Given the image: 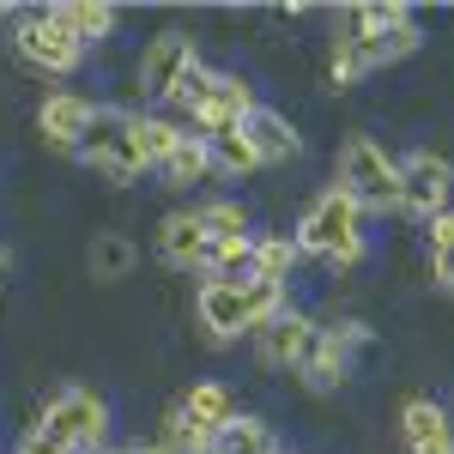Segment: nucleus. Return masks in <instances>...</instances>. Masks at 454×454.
<instances>
[{
    "label": "nucleus",
    "mask_w": 454,
    "mask_h": 454,
    "mask_svg": "<svg viewBox=\"0 0 454 454\" xmlns=\"http://www.w3.org/2000/svg\"><path fill=\"white\" fill-rule=\"evenodd\" d=\"M430 248H436V254L454 248V212H436V218H430Z\"/></svg>",
    "instance_id": "nucleus-27"
},
{
    "label": "nucleus",
    "mask_w": 454,
    "mask_h": 454,
    "mask_svg": "<svg viewBox=\"0 0 454 454\" xmlns=\"http://www.w3.org/2000/svg\"><path fill=\"white\" fill-rule=\"evenodd\" d=\"M200 224H207L212 243H224V237H248V212L237 207V200H212V207H200Z\"/></svg>",
    "instance_id": "nucleus-26"
},
{
    "label": "nucleus",
    "mask_w": 454,
    "mask_h": 454,
    "mask_svg": "<svg viewBox=\"0 0 454 454\" xmlns=\"http://www.w3.org/2000/svg\"><path fill=\"white\" fill-rule=\"evenodd\" d=\"M164 170V188H194L200 176H212V152H207V140L200 134H182V145H176L170 158L158 164Z\"/></svg>",
    "instance_id": "nucleus-19"
},
{
    "label": "nucleus",
    "mask_w": 454,
    "mask_h": 454,
    "mask_svg": "<svg viewBox=\"0 0 454 454\" xmlns=\"http://www.w3.org/2000/svg\"><path fill=\"white\" fill-rule=\"evenodd\" d=\"M207 152H212V170H224V176H248V170H261V158H254V145L243 140V128H231V134H212Z\"/></svg>",
    "instance_id": "nucleus-24"
},
{
    "label": "nucleus",
    "mask_w": 454,
    "mask_h": 454,
    "mask_svg": "<svg viewBox=\"0 0 454 454\" xmlns=\"http://www.w3.org/2000/svg\"><path fill=\"white\" fill-rule=\"evenodd\" d=\"M430 273H436V285L454 297V248H442V254H436V267H430Z\"/></svg>",
    "instance_id": "nucleus-28"
},
{
    "label": "nucleus",
    "mask_w": 454,
    "mask_h": 454,
    "mask_svg": "<svg viewBox=\"0 0 454 454\" xmlns=\"http://www.w3.org/2000/svg\"><path fill=\"white\" fill-rule=\"evenodd\" d=\"M36 436H49L55 449H67V454H98L104 436H109V406L91 387H61V394L43 406Z\"/></svg>",
    "instance_id": "nucleus-6"
},
{
    "label": "nucleus",
    "mask_w": 454,
    "mask_h": 454,
    "mask_svg": "<svg viewBox=\"0 0 454 454\" xmlns=\"http://www.w3.org/2000/svg\"><path fill=\"white\" fill-rule=\"evenodd\" d=\"M333 188H340L357 212H394L400 207V158H387L370 134H351V140L340 145Z\"/></svg>",
    "instance_id": "nucleus-5"
},
{
    "label": "nucleus",
    "mask_w": 454,
    "mask_h": 454,
    "mask_svg": "<svg viewBox=\"0 0 454 454\" xmlns=\"http://www.w3.org/2000/svg\"><path fill=\"white\" fill-rule=\"evenodd\" d=\"M98 454H134V449H98Z\"/></svg>",
    "instance_id": "nucleus-31"
},
{
    "label": "nucleus",
    "mask_w": 454,
    "mask_h": 454,
    "mask_svg": "<svg viewBox=\"0 0 454 454\" xmlns=\"http://www.w3.org/2000/svg\"><path fill=\"white\" fill-rule=\"evenodd\" d=\"M194 61H200V55H194V36L158 31L152 43H145V55H140V91L152 98V104H170L176 85H182V73L194 67Z\"/></svg>",
    "instance_id": "nucleus-11"
},
{
    "label": "nucleus",
    "mask_w": 454,
    "mask_h": 454,
    "mask_svg": "<svg viewBox=\"0 0 454 454\" xmlns=\"http://www.w3.org/2000/svg\"><path fill=\"white\" fill-rule=\"evenodd\" d=\"M254 267V237H224L207 248V279H248Z\"/></svg>",
    "instance_id": "nucleus-23"
},
{
    "label": "nucleus",
    "mask_w": 454,
    "mask_h": 454,
    "mask_svg": "<svg viewBox=\"0 0 454 454\" xmlns=\"http://www.w3.org/2000/svg\"><path fill=\"white\" fill-rule=\"evenodd\" d=\"M297 254H321L333 267H357L364 261V212L351 207L340 188H321L309 200V212L297 218Z\"/></svg>",
    "instance_id": "nucleus-3"
},
{
    "label": "nucleus",
    "mask_w": 454,
    "mask_h": 454,
    "mask_svg": "<svg viewBox=\"0 0 454 454\" xmlns=\"http://www.w3.org/2000/svg\"><path fill=\"white\" fill-rule=\"evenodd\" d=\"M370 346V327L364 321H346V327H315V346L309 357L297 364V376L315 387V394H327V387H340L351 376V351Z\"/></svg>",
    "instance_id": "nucleus-9"
},
{
    "label": "nucleus",
    "mask_w": 454,
    "mask_h": 454,
    "mask_svg": "<svg viewBox=\"0 0 454 454\" xmlns=\"http://www.w3.org/2000/svg\"><path fill=\"white\" fill-rule=\"evenodd\" d=\"M6 267H12V254H6V248H0V273H6Z\"/></svg>",
    "instance_id": "nucleus-30"
},
{
    "label": "nucleus",
    "mask_w": 454,
    "mask_h": 454,
    "mask_svg": "<svg viewBox=\"0 0 454 454\" xmlns=\"http://www.w3.org/2000/svg\"><path fill=\"white\" fill-rule=\"evenodd\" d=\"M243 140L254 145V158H261V164H291V158L303 152L297 128L285 121L279 109H267V104H254V115L243 121Z\"/></svg>",
    "instance_id": "nucleus-15"
},
{
    "label": "nucleus",
    "mask_w": 454,
    "mask_h": 454,
    "mask_svg": "<svg viewBox=\"0 0 454 454\" xmlns=\"http://www.w3.org/2000/svg\"><path fill=\"white\" fill-rule=\"evenodd\" d=\"M182 419H188V424H200V430H212V436H218L224 424L237 419V406H231V394H224L218 382H200V387H188V394H182Z\"/></svg>",
    "instance_id": "nucleus-18"
},
{
    "label": "nucleus",
    "mask_w": 454,
    "mask_h": 454,
    "mask_svg": "<svg viewBox=\"0 0 454 454\" xmlns=\"http://www.w3.org/2000/svg\"><path fill=\"white\" fill-rule=\"evenodd\" d=\"M212 454H279V436L261 419H231L212 436Z\"/></svg>",
    "instance_id": "nucleus-20"
},
{
    "label": "nucleus",
    "mask_w": 454,
    "mask_h": 454,
    "mask_svg": "<svg viewBox=\"0 0 454 454\" xmlns=\"http://www.w3.org/2000/svg\"><path fill=\"white\" fill-rule=\"evenodd\" d=\"M73 158L85 170H98L104 182H134V176H145L140 152H134V109H98L91 128H85V140L73 145Z\"/></svg>",
    "instance_id": "nucleus-8"
},
{
    "label": "nucleus",
    "mask_w": 454,
    "mask_h": 454,
    "mask_svg": "<svg viewBox=\"0 0 454 454\" xmlns=\"http://www.w3.org/2000/svg\"><path fill=\"white\" fill-rule=\"evenodd\" d=\"M91 115H98V104H91V98H79V91H49V98H43V109H36V128H43V140H49V145L73 152V145L85 140Z\"/></svg>",
    "instance_id": "nucleus-13"
},
{
    "label": "nucleus",
    "mask_w": 454,
    "mask_h": 454,
    "mask_svg": "<svg viewBox=\"0 0 454 454\" xmlns=\"http://www.w3.org/2000/svg\"><path fill=\"white\" fill-rule=\"evenodd\" d=\"M0 12H6V6H0Z\"/></svg>",
    "instance_id": "nucleus-32"
},
{
    "label": "nucleus",
    "mask_w": 454,
    "mask_h": 454,
    "mask_svg": "<svg viewBox=\"0 0 454 454\" xmlns=\"http://www.w3.org/2000/svg\"><path fill=\"white\" fill-rule=\"evenodd\" d=\"M449 194H454V164L449 158H436V152L400 158V207L406 212L436 218V212H449Z\"/></svg>",
    "instance_id": "nucleus-10"
},
{
    "label": "nucleus",
    "mask_w": 454,
    "mask_h": 454,
    "mask_svg": "<svg viewBox=\"0 0 454 454\" xmlns=\"http://www.w3.org/2000/svg\"><path fill=\"white\" fill-rule=\"evenodd\" d=\"M134 454H176V449H170V442H164V436H152V442H140V449H134Z\"/></svg>",
    "instance_id": "nucleus-29"
},
{
    "label": "nucleus",
    "mask_w": 454,
    "mask_h": 454,
    "mask_svg": "<svg viewBox=\"0 0 454 454\" xmlns=\"http://www.w3.org/2000/svg\"><path fill=\"white\" fill-rule=\"evenodd\" d=\"M400 436H406V449H412V454H449L454 449V424H449V412H442L436 400H406V412H400Z\"/></svg>",
    "instance_id": "nucleus-16"
},
{
    "label": "nucleus",
    "mask_w": 454,
    "mask_h": 454,
    "mask_svg": "<svg viewBox=\"0 0 454 454\" xmlns=\"http://www.w3.org/2000/svg\"><path fill=\"white\" fill-rule=\"evenodd\" d=\"M207 248H212V237H207V224H200V212H170L164 224H158V254L170 261V267H182V273H207Z\"/></svg>",
    "instance_id": "nucleus-14"
},
{
    "label": "nucleus",
    "mask_w": 454,
    "mask_h": 454,
    "mask_svg": "<svg viewBox=\"0 0 454 454\" xmlns=\"http://www.w3.org/2000/svg\"><path fill=\"white\" fill-rule=\"evenodd\" d=\"M419 43L424 36H419L412 12L400 0H364V6H351V36L333 43V85H357L364 73L394 67Z\"/></svg>",
    "instance_id": "nucleus-1"
},
{
    "label": "nucleus",
    "mask_w": 454,
    "mask_h": 454,
    "mask_svg": "<svg viewBox=\"0 0 454 454\" xmlns=\"http://www.w3.org/2000/svg\"><path fill=\"white\" fill-rule=\"evenodd\" d=\"M176 145H182V128H176V121H164V115H134V152H140L145 170L164 164Z\"/></svg>",
    "instance_id": "nucleus-21"
},
{
    "label": "nucleus",
    "mask_w": 454,
    "mask_h": 454,
    "mask_svg": "<svg viewBox=\"0 0 454 454\" xmlns=\"http://www.w3.org/2000/svg\"><path fill=\"white\" fill-rule=\"evenodd\" d=\"M194 309H200V327H207L212 340H237V333L267 327V321L285 309V285H261V279H207V285H200V297H194Z\"/></svg>",
    "instance_id": "nucleus-2"
},
{
    "label": "nucleus",
    "mask_w": 454,
    "mask_h": 454,
    "mask_svg": "<svg viewBox=\"0 0 454 454\" xmlns=\"http://www.w3.org/2000/svg\"><path fill=\"white\" fill-rule=\"evenodd\" d=\"M291 267H297V243H291V237H254V267H248V279L285 285Z\"/></svg>",
    "instance_id": "nucleus-22"
},
{
    "label": "nucleus",
    "mask_w": 454,
    "mask_h": 454,
    "mask_svg": "<svg viewBox=\"0 0 454 454\" xmlns=\"http://www.w3.org/2000/svg\"><path fill=\"white\" fill-rule=\"evenodd\" d=\"M12 49H19L25 67L49 73V79H67V73H79V61H85V49L73 43V31L61 25L55 6H31V12H19V19H12Z\"/></svg>",
    "instance_id": "nucleus-7"
},
{
    "label": "nucleus",
    "mask_w": 454,
    "mask_h": 454,
    "mask_svg": "<svg viewBox=\"0 0 454 454\" xmlns=\"http://www.w3.org/2000/svg\"><path fill=\"white\" fill-rule=\"evenodd\" d=\"M55 12H61V25L73 31L79 49H91V43H104V36L115 31V6H104V0H67V6H55Z\"/></svg>",
    "instance_id": "nucleus-17"
},
{
    "label": "nucleus",
    "mask_w": 454,
    "mask_h": 454,
    "mask_svg": "<svg viewBox=\"0 0 454 454\" xmlns=\"http://www.w3.org/2000/svg\"><path fill=\"white\" fill-rule=\"evenodd\" d=\"M91 273H98V279H128V273H134V243L98 237V248H91Z\"/></svg>",
    "instance_id": "nucleus-25"
},
{
    "label": "nucleus",
    "mask_w": 454,
    "mask_h": 454,
    "mask_svg": "<svg viewBox=\"0 0 454 454\" xmlns=\"http://www.w3.org/2000/svg\"><path fill=\"white\" fill-rule=\"evenodd\" d=\"M170 104L188 109L194 128H200V140H212V134H231V128H243L248 115H254V91H248L237 73H212V67L194 61V67L182 73Z\"/></svg>",
    "instance_id": "nucleus-4"
},
{
    "label": "nucleus",
    "mask_w": 454,
    "mask_h": 454,
    "mask_svg": "<svg viewBox=\"0 0 454 454\" xmlns=\"http://www.w3.org/2000/svg\"><path fill=\"white\" fill-rule=\"evenodd\" d=\"M254 340H261V364H273V370H297L315 346V321L303 309H279L267 327H254Z\"/></svg>",
    "instance_id": "nucleus-12"
},
{
    "label": "nucleus",
    "mask_w": 454,
    "mask_h": 454,
    "mask_svg": "<svg viewBox=\"0 0 454 454\" xmlns=\"http://www.w3.org/2000/svg\"><path fill=\"white\" fill-rule=\"evenodd\" d=\"M449 454H454V449H449Z\"/></svg>",
    "instance_id": "nucleus-33"
}]
</instances>
